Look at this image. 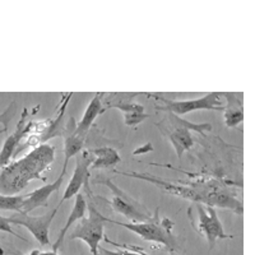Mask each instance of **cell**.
<instances>
[{"instance_id":"6da1fadb","label":"cell","mask_w":255,"mask_h":255,"mask_svg":"<svg viewBox=\"0 0 255 255\" xmlns=\"http://www.w3.org/2000/svg\"><path fill=\"white\" fill-rule=\"evenodd\" d=\"M55 159V147L40 144L22 158L10 161L0 170V194L18 195L32 180L45 181L44 172Z\"/></svg>"},{"instance_id":"7a4b0ae2","label":"cell","mask_w":255,"mask_h":255,"mask_svg":"<svg viewBox=\"0 0 255 255\" xmlns=\"http://www.w3.org/2000/svg\"><path fill=\"white\" fill-rule=\"evenodd\" d=\"M105 222H110L120 227H124V229L136 234L145 241L161 244L171 255H180L177 240L172 232L175 226L174 221L166 217H159V208L154 209L152 217L145 222H120V221L110 220L108 217H105Z\"/></svg>"},{"instance_id":"3957f363","label":"cell","mask_w":255,"mask_h":255,"mask_svg":"<svg viewBox=\"0 0 255 255\" xmlns=\"http://www.w3.org/2000/svg\"><path fill=\"white\" fill-rule=\"evenodd\" d=\"M156 125L162 134L167 136L179 159H181L184 153L190 151L194 145V138L191 131L204 134L206 131L212 130V125L208 123H191L171 113H167L165 119L157 123Z\"/></svg>"},{"instance_id":"277c9868","label":"cell","mask_w":255,"mask_h":255,"mask_svg":"<svg viewBox=\"0 0 255 255\" xmlns=\"http://www.w3.org/2000/svg\"><path fill=\"white\" fill-rule=\"evenodd\" d=\"M189 220L191 226L204 236L209 245V250L215 248L217 240H225L231 236L227 235L223 229L220 217L217 215L216 208L211 206H206L202 203H193L188 209Z\"/></svg>"},{"instance_id":"5b68a950","label":"cell","mask_w":255,"mask_h":255,"mask_svg":"<svg viewBox=\"0 0 255 255\" xmlns=\"http://www.w3.org/2000/svg\"><path fill=\"white\" fill-rule=\"evenodd\" d=\"M87 194L90 195L88 198L90 200H87L88 215H86L83 220L78 221L77 226L70 234V240L84 241L90 248L91 254L99 255L100 244L105 236V216L96 208L95 203L92 202L91 191H87Z\"/></svg>"},{"instance_id":"8992f818","label":"cell","mask_w":255,"mask_h":255,"mask_svg":"<svg viewBox=\"0 0 255 255\" xmlns=\"http://www.w3.org/2000/svg\"><path fill=\"white\" fill-rule=\"evenodd\" d=\"M93 184H101V185L108 186L113 193V199L110 200V206L116 213L124 216L125 218L130 220L133 223L145 222L152 217V213L145 208L144 206L136 202L135 199L127 194L122 188L116 185L113 179H109L106 176H96L92 180Z\"/></svg>"},{"instance_id":"52a82bcc","label":"cell","mask_w":255,"mask_h":255,"mask_svg":"<svg viewBox=\"0 0 255 255\" xmlns=\"http://www.w3.org/2000/svg\"><path fill=\"white\" fill-rule=\"evenodd\" d=\"M221 96H222V93L220 92H211L203 97H199V99L180 100V101L179 100H170L154 96V99L157 101H161V104H162L156 105L154 108L158 111H166V113H171L177 116H183L199 110L221 111L223 110Z\"/></svg>"},{"instance_id":"ba28073f","label":"cell","mask_w":255,"mask_h":255,"mask_svg":"<svg viewBox=\"0 0 255 255\" xmlns=\"http://www.w3.org/2000/svg\"><path fill=\"white\" fill-rule=\"evenodd\" d=\"M59 208H60L59 206L55 207L42 216H31L18 212L17 215L8 217V220L10 225L13 223V225L26 227L41 247H47L50 245V226H51Z\"/></svg>"},{"instance_id":"9c48e42d","label":"cell","mask_w":255,"mask_h":255,"mask_svg":"<svg viewBox=\"0 0 255 255\" xmlns=\"http://www.w3.org/2000/svg\"><path fill=\"white\" fill-rule=\"evenodd\" d=\"M92 159L93 157L88 149H84L81 153L77 154L76 168H74V172H73L69 184L64 190L60 203L58 204L59 207L63 206L64 202L76 197L78 193H81L83 188L86 191H90V166L92 163Z\"/></svg>"},{"instance_id":"30bf717a","label":"cell","mask_w":255,"mask_h":255,"mask_svg":"<svg viewBox=\"0 0 255 255\" xmlns=\"http://www.w3.org/2000/svg\"><path fill=\"white\" fill-rule=\"evenodd\" d=\"M120 97H106L105 102H106V109H118V110L123 111L124 115V124L130 128H135L144 122L147 118H149L148 114H145L144 106L138 104H134L131 97H123L122 93H119Z\"/></svg>"},{"instance_id":"8fae6325","label":"cell","mask_w":255,"mask_h":255,"mask_svg":"<svg viewBox=\"0 0 255 255\" xmlns=\"http://www.w3.org/2000/svg\"><path fill=\"white\" fill-rule=\"evenodd\" d=\"M67 168L68 167H63L60 175L56 177L55 181H52L51 184H46V185L41 186V188L36 189V190L31 191V193L24 195L23 204H22V209H20L19 213L29 215V213H31L32 211H35L36 208L46 207L50 195L60 190L61 184H63L64 179H65V175H67Z\"/></svg>"},{"instance_id":"7c38bea8","label":"cell","mask_w":255,"mask_h":255,"mask_svg":"<svg viewBox=\"0 0 255 255\" xmlns=\"http://www.w3.org/2000/svg\"><path fill=\"white\" fill-rule=\"evenodd\" d=\"M77 123L76 119L70 116L69 120L65 125H64L63 133L61 136L64 138V165L63 167H68L69 159L72 157H76L77 154L81 153L82 149L84 147V142L86 138L79 135L77 131Z\"/></svg>"},{"instance_id":"4fadbf2b","label":"cell","mask_w":255,"mask_h":255,"mask_svg":"<svg viewBox=\"0 0 255 255\" xmlns=\"http://www.w3.org/2000/svg\"><path fill=\"white\" fill-rule=\"evenodd\" d=\"M27 119H28V109L24 108L14 131L6 138L3 147L0 149V168H3L4 166L8 165L10 162V159L14 157L15 149L18 148V144H19L20 139H22V134H23L24 127L27 124Z\"/></svg>"},{"instance_id":"5bb4252c","label":"cell","mask_w":255,"mask_h":255,"mask_svg":"<svg viewBox=\"0 0 255 255\" xmlns=\"http://www.w3.org/2000/svg\"><path fill=\"white\" fill-rule=\"evenodd\" d=\"M74 198H76V199H74V204H73V208L72 212H70L69 217H68L67 222H65V225H64L63 229H61L56 241L54 243V245H52V250H54V252H58L59 248H60L61 244H63L64 239L67 236L68 231L72 229L73 225L76 222H78V221L83 220V218L86 217V215H87V198H86V195L81 191V193H78Z\"/></svg>"},{"instance_id":"9a60e30c","label":"cell","mask_w":255,"mask_h":255,"mask_svg":"<svg viewBox=\"0 0 255 255\" xmlns=\"http://www.w3.org/2000/svg\"><path fill=\"white\" fill-rule=\"evenodd\" d=\"M102 113H105L104 99H102L101 93H96L95 97L91 100L88 106L86 108V111H84L82 120L77 124L76 129L77 131H78L79 135H82L83 138H87L88 133H90L91 130V128H92V124L95 123L96 118Z\"/></svg>"},{"instance_id":"2e32d148","label":"cell","mask_w":255,"mask_h":255,"mask_svg":"<svg viewBox=\"0 0 255 255\" xmlns=\"http://www.w3.org/2000/svg\"><path fill=\"white\" fill-rule=\"evenodd\" d=\"M222 96L226 99V108L223 109V123L227 128H236L244 120L243 99L231 92H225Z\"/></svg>"},{"instance_id":"e0dca14e","label":"cell","mask_w":255,"mask_h":255,"mask_svg":"<svg viewBox=\"0 0 255 255\" xmlns=\"http://www.w3.org/2000/svg\"><path fill=\"white\" fill-rule=\"evenodd\" d=\"M93 159L90 166V170H100V168H114L120 163L122 157L115 148L99 147L90 149Z\"/></svg>"},{"instance_id":"ac0fdd59","label":"cell","mask_w":255,"mask_h":255,"mask_svg":"<svg viewBox=\"0 0 255 255\" xmlns=\"http://www.w3.org/2000/svg\"><path fill=\"white\" fill-rule=\"evenodd\" d=\"M24 195H3L0 194V209L3 211H17L20 212L23 204Z\"/></svg>"},{"instance_id":"d6986e66","label":"cell","mask_w":255,"mask_h":255,"mask_svg":"<svg viewBox=\"0 0 255 255\" xmlns=\"http://www.w3.org/2000/svg\"><path fill=\"white\" fill-rule=\"evenodd\" d=\"M15 113H17V104H15V101L10 102L6 106L5 110L3 113H0V135L8 131L9 123L12 122Z\"/></svg>"},{"instance_id":"ffe728a7","label":"cell","mask_w":255,"mask_h":255,"mask_svg":"<svg viewBox=\"0 0 255 255\" xmlns=\"http://www.w3.org/2000/svg\"><path fill=\"white\" fill-rule=\"evenodd\" d=\"M99 255H149L140 250L123 249V250H109V249H99Z\"/></svg>"},{"instance_id":"44dd1931","label":"cell","mask_w":255,"mask_h":255,"mask_svg":"<svg viewBox=\"0 0 255 255\" xmlns=\"http://www.w3.org/2000/svg\"><path fill=\"white\" fill-rule=\"evenodd\" d=\"M0 232H6V234H10V235L15 236V238L20 239V240L27 241L26 238H23L20 234H18V232H15L13 230L12 225L9 223L8 217H3V216H0Z\"/></svg>"},{"instance_id":"7402d4cb","label":"cell","mask_w":255,"mask_h":255,"mask_svg":"<svg viewBox=\"0 0 255 255\" xmlns=\"http://www.w3.org/2000/svg\"><path fill=\"white\" fill-rule=\"evenodd\" d=\"M152 151H153V144H152L151 142H147L145 144L140 145V147H138L136 149H134L133 154L134 156H139V154H144Z\"/></svg>"},{"instance_id":"603a6c76","label":"cell","mask_w":255,"mask_h":255,"mask_svg":"<svg viewBox=\"0 0 255 255\" xmlns=\"http://www.w3.org/2000/svg\"><path fill=\"white\" fill-rule=\"evenodd\" d=\"M26 255H59L58 252H54V250H50V252H41V250H33L29 254Z\"/></svg>"},{"instance_id":"cb8c5ba5","label":"cell","mask_w":255,"mask_h":255,"mask_svg":"<svg viewBox=\"0 0 255 255\" xmlns=\"http://www.w3.org/2000/svg\"><path fill=\"white\" fill-rule=\"evenodd\" d=\"M0 255H5V252H4V249L1 247H0Z\"/></svg>"}]
</instances>
